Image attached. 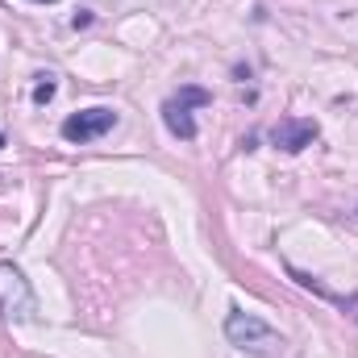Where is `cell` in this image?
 <instances>
[{
	"instance_id": "ba28073f",
	"label": "cell",
	"mask_w": 358,
	"mask_h": 358,
	"mask_svg": "<svg viewBox=\"0 0 358 358\" xmlns=\"http://www.w3.org/2000/svg\"><path fill=\"white\" fill-rule=\"evenodd\" d=\"M0 146H4V138H0Z\"/></svg>"
},
{
	"instance_id": "3957f363",
	"label": "cell",
	"mask_w": 358,
	"mask_h": 358,
	"mask_svg": "<svg viewBox=\"0 0 358 358\" xmlns=\"http://www.w3.org/2000/svg\"><path fill=\"white\" fill-rule=\"evenodd\" d=\"M213 96L204 88H179V96H171L167 104H163V125L183 138V142H192L196 138V121H192V108H204Z\"/></svg>"
},
{
	"instance_id": "277c9868",
	"label": "cell",
	"mask_w": 358,
	"mask_h": 358,
	"mask_svg": "<svg viewBox=\"0 0 358 358\" xmlns=\"http://www.w3.org/2000/svg\"><path fill=\"white\" fill-rule=\"evenodd\" d=\"M117 125V113L113 108H84V113H71L63 121V138L67 142H92L100 134H108Z\"/></svg>"
},
{
	"instance_id": "8992f818",
	"label": "cell",
	"mask_w": 358,
	"mask_h": 358,
	"mask_svg": "<svg viewBox=\"0 0 358 358\" xmlns=\"http://www.w3.org/2000/svg\"><path fill=\"white\" fill-rule=\"evenodd\" d=\"M50 96H55V80H50V76H42V84L34 88V100H38V104H46Z\"/></svg>"
},
{
	"instance_id": "5b68a950",
	"label": "cell",
	"mask_w": 358,
	"mask_h": 358,
	"mask_svg": "<svg viewBox=\"0 0 358 358\" xmlns=\"http://www.w3.org/2000/svg\"><path fill=\"white\" fill-rule=\"evenodd\" d=\"M313 138H317V121H279V125L271 129V142H275L279 150H287V155L313 146Z\"/></svg>"
},
{
	"instance_id": "52a82bcc",
	"label": "cell",
	"mask_w": 358,
	"mask_h": 358,
	"mask_svg": "<svg viewBox=\"0 0 358 358\" xmlns=\"http://www.w3.org/2000/svg\"><path fill=\"white\" fill-rule=\"evenodd\" d=\"M34 4H59V0H34Z\"/></svg>"
},
{
	"instance_id": "7a4b0ae2",
	"label": "cell",
	"mask_w": 358,
	"mask_h": 358,
	"mask_svg": "<svg viewBox=\"0 0 358 358\" xmlns=\"http://www.w3.org/2000/svg\"><path fill=\"white\" fill-rule=\"evenodd\" d=\"M0 313L8 321H34L38 313V300H34V287L13 263H0Z\"/></svg>"
},
{
	"instance_id": "6da1fadb",
	"label": "cell",
	"mask_w": 358,
	"mask_h": 358,
	"mask_svg": "<svg viewBox=\"0 0 358 358\" xmlns=\"http://www.w3.org/2000/svg\"><path fill=\"white\" fill-rule=\"evenodd\" d=\"M225 338L238 350H250V355H275V346H279V334L271 329L267 321L255 317V313H242V308H234L225 317Z\"/></svg>"
}]
</instances>
